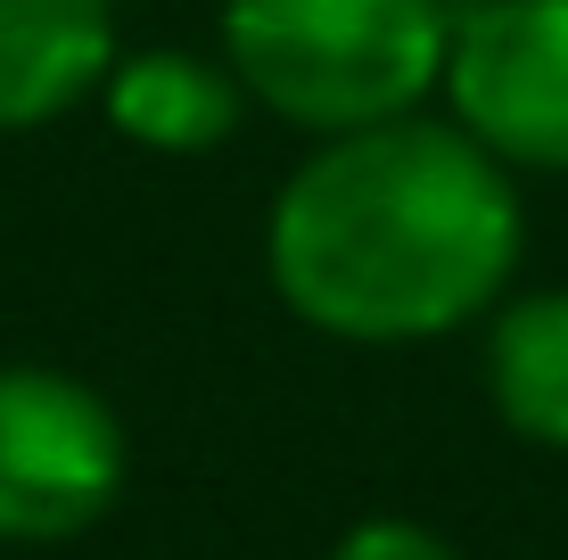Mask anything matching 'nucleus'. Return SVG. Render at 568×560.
Wrapping results in <instances>:
<instances>
[{
    "label": "nucleus",
    "instance_id": "nucleus-1",
    "mask_svg": "<svg viewBox=\"0 0 568 560\" xmlns=\"http://www.w3.org/2000/svg\"><path fill=\"white\" fill-rule=\"evenodd\" d=\"M519 182L454 115H396L322 141L264 223L272 288L346 346H420L495 314L519 273Z\"/></svg>",
    "mask_w": 568,
    "mask_h": 560
},
{
    "label": "nucleus",
    "instance_id": "nucleus-4",
    "mask_svg": "<svg viewBox=\"0 0 568 560\" xmlns=\"http://www.w3.org/2000/svg\"><path fill=\"white\" fill-rule=\"evenodd\" d=\"M437 100L511 173H568V0L454 9Z\"/></svg>",
    "mask_w": 568,
    "mask_h": 560
},
{
    "label": "nucleus",
    "instance_id": "nucleus-8",
    "mask_svg": "<svg viewBox=\"0 0 568 560\" xmlns=\"http://www.w3.org/2000/svg\"><path fill=\"white\" fill-rule=\"evenodd\" d=\"M329 560H462V552L437 528H420V519H363V528L338 536Z\"/></svg>",
    "mask_w": 568,
    "mask_h": 560
},
{
    "label": "nucleus",
    "instance_id": "nucleus-5",
    "mask_svg": "<svg viewBox=\"0 0 568 560\" xmlns=\"http://www.w3.org/2000/svg\"><path fill=\"white\" fill-rule=\"evenodd\" d=\"M115 67V0H0V132H42L100 100Z\"/></svg>",
    "mask_w": 568,
    "mask_h": 560
},
{
    "label": "nucleus",
    "instance_id": "nucleus-7",
    "mask_svg": "<svg viewBox=\"0 0 568 560\" xmlns=\"http://www.w3.org/2000/svg\"><path fill=\"white\" fill-rule=\"evenodd\" d=\"M486 396L503 429L544 454H568V288L503 297L486 322Z\"/></svg>",
    "mask_w": 568,
    "mask_h": 560
},
{
    "label": "nucleus",
    "instance_id": "nucleus-6",
    "mask_svg": "<svg viewBox=\"0 0 568 560\" xmlns=\"http://www.w3.org/2000/svg\"><path fill=\"white\" fill-rule=\"evenodd\" d=\"M100 108L124 141L156 149V157H206L240 132L247 83L231 74V58H190V50H141L115 58Z\"/></svg>",
    "mask_w": 568,
    "mask_h": 560
},
{
    "label": "nucleus",
    "instance_id": "nucleus-2",
    "mask_svg": "<svg viewBox=\"0 0 568 560\" xmlns=\"http://www.w3.org/2000/svg\"><path fill=\"white\" fill-rule=\"evenodd\" d=\"M445 0H223L231 74L313 141L420 115L445 83Z\"/></svg>",
    "mask_w": 568,
    "mask_h": 560
},
{
    "label": "nucleus",
    "instance_id": "nucleus-3",
    "mask_svg": "<svg viewBox=\"0 0 568 560\" xmlns=\"http://www.w3.org/2000/svg\"><path fill=\"white\" fill-rule=\"evenodd\" d=\"M124 420L58 363H0V544H67L124 495Z\"/></svg>",
    "mask_w": 568,
    "mask_h": 560
}]
</instances>
